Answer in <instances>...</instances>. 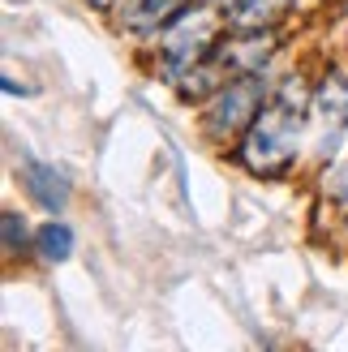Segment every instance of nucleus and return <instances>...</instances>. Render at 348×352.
<instances>
[{"label":"nucleus","mask_w":348,"mask_h":352,"mask_svg":"<svg viewBox=\"0 0 348 352\" xmlns=\"http://www.w3.org/2000/svg\"><path fill=\"white\" fill-rule=\"evenodd\" d=\"M22 185H26V193L47 210V215H61V210L69 206V181H65V172H56L43 160H26L22 164Z\"/></svg>","instance_id":"39448f33"},{"label":"nucleus","mask_w":348,"mask_h":352,"mask_svg":"<svg viewBox=\"0 0 348 352\" xmlns=\"http://www.w3.org/2000/svg\"><path fill=\"white\" fill-rule=\"evenodd\" d=\"M275 56V26H237V34H219L211 60L228 78L263 74V65Z\"/></svg>","instance_id":"20e7f679"},{"label":"nucleus","mask_w":348,"mask_h":352,"mask_svg":"<svg viewBox=\"0 0 348 352\" xmlns=\"http://www.w3.org/2000/svg\"><path fill=\"white\" fill-rule=\"evenodd\" d=\"M292 9V0H237L228 9L232 26H275Z\"/></svg>","instance_id":"0eeeda50"},{"label":"nucleus","mask_w":348,"mask_h":352,"mask_svg":"<svg viewBox=\"0 0 348 352\" xmlns=\"http://www.w3.org/2000/svg\"><path fill=\"white\" fill-rule=\"evenodd\" d=\"M185 5H189V0H120L116 17H120V26H125V30L151 34V30H164Z\"/></svg>","instance_id":"423d86ee"},{"label":"nucleus","mask_w":348,"mask_h":352,"mask_svg":"<svg viewBox=\"0 0 348 352\" xmlns=\"http://www.w3.org/2000/svg\"><path fill=\"white\" fill-rule=\"evenodd\" d=\"M34 254H43L47 262H65L74 254V232H69V223L47 219L39 232H34Z\"/></svg>","instance_id":"6e6552de"},{"label":"nucleus","mask_w":348,"mask_h":352,"mask_svg":"<svg viewBox=\"0 0 348 352\" xmlns=\"http://www.w3.org/2000/svg\"><path fill=\"white\" fill-rule=\"evenodd\" d=\"M263 108H267V91H263V82H258V74H241L232 82H224L211 95V103H206V112H202L206 138H215L224 146L241 142Z\"/></svg>","instance_id":"f03ea898"},{"label":"nucleus","mask_w":348,"mask_h":352,"mask_svg":"<svg viewBox=\"0 0 348 352\" xmlns=\"http://www.w3.org/2000/svg\"><path fill=\"white\" fill-rule=\"evenodd\" d=\"M305 103H309V91L297 78H288L280 99L258 112V120L250 125V133L241 138V151H237L241 164H246L254 176H280L292 160H297L301 125H305Z\"/></svg>","instance_id":"f257e3e1"},{"label":"nucleus","mask_w":348,"mask_h":352,"mask_svg":"<svg viewBox=\"0 0 348 352\" xmlns=\"http://www.w3.org/2000/svg\"><path fill=\"white\" fill-rule=\"evenodd\" d=\"M219 13L211 5H185L172 22L164 26V65L172 78H181L185 69H194L198 60H206L219 43Z\"/></svg>","instance_id":"7ed1b4c3"},{"label":"nucleus","mask_w":348,"mask_h":352,"mask_svg":"<svg viewBox=\"0 0 348 352\" xmlns=\"http://www.w3.org/2000/svg\"><path fill=\"white\" fill-rule=\"evenodd\" d=\"M0 223H5V258H17L26 245H34V236L26 232V219L17 215V210H5V219H0Z\"/></svg>","instance_id":"1a4fd4ad"},{"label":"nucleus","mask_w":348,"mask_h":352,"mask_svg":"<svg viewBox=\"0 0 348 352\" xmlns=\"http://www.w3.org/2000/svg\"><path fill=\"white\" fill-rule=\"evenodd\" d=\"M91 5H95V9H116L120 0H91Z\"/></svg>","instance_id":"9d476101"}]
</instances>
